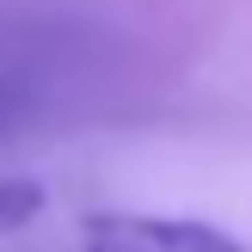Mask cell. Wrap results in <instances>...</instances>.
<instances>
[{
    "instance_id": "1",
    "label": "cell",
    "mask_w": 252,
    "mask_h": 252,
    "mask_svg": "<svg viewBox=\"0 0 252 252\" xmlns=\"http://www.w3.org/2000/svg\"><path fill=\"white\" fill-rule=\"evenodd\" d=\"M80 252H252L234 234L209 228L191 216H135V209H111L93 216L80 234Z\"/></svg>"
},
{
    "instance_id": "2",
    "label": "cell",
    "mask_w": 252,
    "mask_h": 252,
    "mask_svg": "<svg viewBox=\"0 0 252 252\" xmlns=\"http://www.w3.org/2000/svg\"><path fill=\"white\" fill-rule=\"evenodd\" d=\"M43 185L37 179H0V234H12V228H25L31 216H43Z\"/></svg>"
},
{
    "instance_id": "3",
    "label": "cell",
    "mask_w": 252,
    "mask_h": 252,
    "mask_svg": "<svg viewBox=\"0 0 252 252\" xmlns=\"http://www.w3.org/2000/svg\"><path fill=\"white\" fill-rule=\"evenodd\" d=\"M19 105H25V98H19V86H12V80H0V129L19 117Z\"/></svg>"
}]
</instances>
